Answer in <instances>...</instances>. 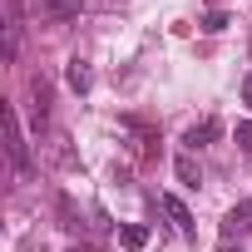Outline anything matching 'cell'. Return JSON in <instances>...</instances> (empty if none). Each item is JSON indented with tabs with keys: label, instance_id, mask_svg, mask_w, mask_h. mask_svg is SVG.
I'll return each mask as SVG.
<instances>
[{
	"label": "cell",
	"instance_id": "obj_1",
	"mask_svg": "<svg viewBox=\"0 0 252 252\" xmlns=\"http://www.w3.org/2000/svg\"><path fill=\"white\" fill-rule=\"evenodd\" d=\"M218 134H222V124H218V119H198V124H188V129H183V154H198V149H208Z\"/></svg>",
	"mask_w": 252,
	"mask_h": 252
},
{
	"label": "cell",
	"instance_id": "obj_2",
	"mask_svg": "<svg viewBox=\"0 0 252 252\" xmlns=\"http://www.w3.org/2000/svg\"><path fill=\"white\" fill-rule=\"evenodd\" d=\"M5 144H10V163L25 173V168H30V154H25V134H20V119H15V109H5Z\"/></svg>",
	"mask_w": 252,
	"mask_h": 252
},
{
	"label": "cell",
	"instance_id": "obj_3",
	"mask_svg": "<svg viewBox=\"0 0 252 252\" xmlns=\"http://www.w3.org/2000/svg\"><path fill=\"white\" fill-rule=\"evenodd\" d=\"M158 208L168 213V222H173V227H178L183 237H193V232H198V222H193V213H188V208H183V203H178L173 193H158Z\"/></svg>",
	"mask_w": 252,
	"mask_h": 252
},
{
	"label": "cell",
	"instance_id": "obj_4",
	"mask_svg": "<svg viewBox=\"0 0 252 252\" xmlns=\"http://www.w3.org/2000/svg\"><path fill=\"white\" fill-rule=\"evenodd\" d=\"M242 232H252V203H237V208L222 218V242H232V237H242Z\"/></svg>",
	"mask_w": 252,
	"mask_h": 252
},
{
	"label": "cell",
	"instance_id": "obj_5",
	"mask_svg": "<svg viewBox=\"0 0 252 252\" xmlns=\"http://www.w3.org/2000/svg\"><path fill=\"white\" fill-rule=\"evenodd\" d=\"M64 79H69L74 94H89V89H94V69H89L84 60H69V64H64Z\"/></svg>",
	"mask_w": 252,
	"mask_h": 252
},
{
	"label": "cell",
	"instance_id": "obj_6",
	"mask_svg": "<svg viewBox=\"0 0 252 252\" xmlns=\"http://www.w3.org/2000/svg\"><path fill=\"white\" fill-rule=\"evenodd\" d=\"M84 10V0H40V15L45 20H74Z\"/></svg>",
	"mask_w": 252,
	"mask_h": 252
},
{
	"label": "cell",
	"instance_id": "obj_7",
	"mask_svg": "<svg viewBox=\"0 0 252 252\" xmlns=\"http://www.w3.org/2000/svg\"><path fill=\"white\" fill-rule=\"evenodd\" d=\"M173 173H178L183 188H203V168L193 163V154H178V158H173Z\"/></svg>",
	"mask_w": 252,
	"mask_h": 252
},
{
	"label": "cell",
	"instance_id": "obj_8",
	"mask_svg": "<svg viewBox=\"0 0 252 252\" xmlns=\"http://www.w3.org/2000/svg\"><path fill=\"white\" fill-rule=\"evenodd\" d=\"M119 242L129 247V252H139V247H149V227H144V222H124V227H119Z\"/></svg>",
	"mask_w": 252,
	"mask_h": 252
},
{
	"label": "cell",
	"instance_id": "obj_9",
	"mask_svg": "<svg viewBox=\"0 0 252 252\" xmlns=\"http://www.w3.org/2000/svg\"><path fill=\"white\" fill-rule=\"evenodd\" d=\"M203 30H208V35H222V30H227V15H222V10H213V15L203 20Z\"/></svg>",
	"mask_w": 252,
	"mask_h": 252
},
{
	"label": "cell",
	"instance_id": "obj_10",
	"mask_svg": "<svg viewBox=\"0 0 252 252\" xmlns=\"http://www.w3.org/2000/svg\"><path fill=\"white\" fill-rule=\"evenodd\" d=\"M232 139H237V144H242V149L252 154V124H247V119H242V124H237V129H232Z\"/></svg>",
	"mask_w": 252,
	"mask_h": 252
},
{
	"label": "cell",
	"instance_id": "obj_11",
	"mask_svg": "<svg viewBox=\"0 0 252 252\" xmlns=\"http://www.w3.org/2000/svg\"><path fill=\"white\" fill-rule=\"evenodd\" d=\"M64 252H99V247H94V242H69Z\"/></svg>",
	"mask_w": 252,
	"mask_h": 252
},
{
	"label": "cell",
	"instance_id": "obj_12",
	"mask_svg": "<svg viewBox=\"0 0 252 252\" xmlns=\"http://www.w3.org/2000/svg\"><path fill=\"white\" fill-rule=\"evenodd\" d=\"M242 104H247V109H252V74H247V79H242Z\"/></svg>",
	"mask_w": 252,
	"mask_h": 252
},
{
	"label": "cell",
	"instance_id": "obj_13",
	"mask_svg": "<svg viewBox=\"0 0 252 252\" xmlns=\"http://www.w3.org/2000/svg\"><path fill=\"white\" fill-rule=\"evenodd\" d=\"M218 252H242V247H232V242H222V247H218Z\"/></svg>",
	"mask_w": 252,
	"mask_h": 252
}]
</instances>
